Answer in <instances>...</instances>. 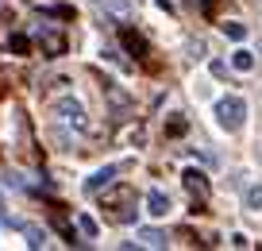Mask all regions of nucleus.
I'll return each instance as SVG.
<instances>
[{"label": "nucleus", "instance_id": "obj_1", "mask_svg": "<svg viewBox=\"0 0 262 251\" xmlns=\"http://www.w3.org/2000/svg\"><path fill=\"white\" fill-rule=\"evenodd\" d=\"M212 112H216V124H220L224 131H239L243 120H247V101L243 97H220Z\"/></svg>", "mask_w": 262, "mask_h": 251}, {"label": "nucleus", "instance_id": "obj_2", "mask_svg": "<svg viewBox=\"0 0 262 251\" xmlns=\"http://www.w3.org/2000/svg\"><path fill=\"white\" fill-rule=\"evenodd\" d=\"M54 112L62 116L66 124H74L77 131H85V128H89V120H85V108H81V101H74V97H62V101H54Z\"/></svg>", "mask_w": 262, "mask_h": 251}, {"label": "nucleus", "instance_id": "obj_3", "mask_svg": "<svg viewBox=\"0 0 262 251\" xmlns=\"http://www.w3.org/2000/svg\"><path fill=\"white\" fill-rule=\"evenodd\" d=\"M35 35H39L42 54L47 58H62L66 54V35L62 31H54V27H35Z\"/></svg>", "mask_w": 262, "mask_h": 251}, {"label": "nucleus", "instance_id": "obj_4", "mask_svg": "<svg viewBox=\"0 0 262 251\" xmlns=\"http://www.w3.org/2000/svg\"><path fill=\"white\" fill-rule=\"evenodd\" d=\"M181 182H185V189L196 197V205H205V201H208V178H205L201 170H193V166H189V170L181 174Z\"/></svg>", "mask_w": 262, "mask_h": 251}, {"label": "nucleus", "instance_id": "obj_5", "mask_svg": "<svg viewBox=\"0 0 262 251\" xmlns=\"http://www.w3.org/2000/svg\"><path fill=\"white\" fill-rule=\"evenodd\" d=\"M112 178H116V166H104V170L89 174V178H85V194H100V189H108Z\"/></svg>", "mask_w": 262, "mask_h": 251}, {"label": "nucleus", "instance_id": "obj_6", "mask_svg": "<svg viewBox=\"0 0 262 251\" xmlns=\"http://www.w3.org/2000/svg\"><path fill=\"white\" fill-rule=\"evenodd\" d=\"M120 39H123V47H127L135 58H147V39H143L139 31H131V27H120Z\"/></svg>", "mask_w": 262, "mask_h": 251}, {"label": "nucleus", "instance_id": "obj_7", "mask_svg": "<svg viewBox=\"0 0 262 251\" xmlns=\"http://www.w3.org/2000/svg\"><path fill=\"white\" fill-rule=\"evenodd\" d=\"M147 213L150 217H166V213H170V197H166L162 189H150L147 194Z\"/></svg>", "mask_w": 262, "mask_h": 251}, {"label": "nucleus", "instance_id": "obj_8", "mask_svg": "<svg viewBox=\"0 0 262 251\" xmlns=\"http://www.w3.org/2000/svg\"><path fill=\"white\" fill-rule=\"evenodd\" d=\"M16 228L27 236V247H47V232L42 228H35V224H16Z\"/></svg>", "mask_w": 262, "mask_h": 251}, {"label": "nucleus", "instance_id": "obj_9", "mask_svg": "<svg viewBox=\"0 0 262 251\" xmlns=\"http://www.w3.org/2000/svg\"><path fill=\"white\" fill-rule=\"evenodd\" d=\"M139 243H143V247H166V232H158V228H143Z\"/></svg>", "mask_w": 262, "mask_h": 251}, {"label": "nucleus", "instance_id": "obj_10", "mask_svg": "<svg viewBox=\"0 0 262 251\" xmlns=\"http://www.w3.org/2000/svg\"><path fill=\"white\" fill-rule=\"evenodd\" d=\"M231 66H235L239 73H251V70H254V54H251V50H243V47H239L235 54H231Z\"/></svg>", "mask_w": 262, "mask_h": 251}, {"label": "nucleus", "instance_id": "obj_11", "mask_svg": "<svg viewBox=\"0 0 262 251\" xmlns=\"http://www.w3.org/2000/svg\"><path fill=\"white\" fill-rule=\"evenodd\" d=\"M27 50H31V39H27L24 31L8 35V54H27Z\"/></svg>", "mask_w": 262, "mask_h": 251}, {"label": "nucleus", "instance_id": "obj_12", "mask_svg": "<svg viewBox=\"0 0 262 251\" xmlns=\"http://www.w3.org/2000/svg\"><path fill=\"white\" fill-rule=\"evenodd\" d=\"M185 128H189V120H185V116H170V120H166V136H170V139L185 136Z\"/></svg>", "mask_w": 262, "mask_h": 251}, {"label": "nucleus", "instance_id": "obj_13", "mask_svg": "<svg viewBox=\"0 0 262 251\" xmlns=\"http://www.w3.org/2000/svg\"><path fill=\"white\" fill-rule=\"evenodd\" d=\"M108 220H116V224H131V220H135V209L116 205V209H108Z\"/></svg>", "mask_w": 262, "mask_h": 251}, {"label": "nucleus", "instance_id": "obj_14", "mask_svg": "<svg viewBox=\"0 0 262 251\" xmlns=\"http://www.w3.org/2000/svg\"><path fill=\"white\" fill-rule=\"evenodd\" d=\"M131 197V189L127 186H120V189H112V194H104V209H116V205H123Z\"/></svg>", "mask_w": 262, "mask_h": 251}, {"label": "nucleus", "instance_id": "obj_15", "mask_svg": "<svg viewBox=\"0 0 262 251\" xmlns=\"http://www.w3.org/2000/svg\"><path fill=\"white\" fill-rule=\"evenodd\" d=\"M243 205H247L251 213H258V209H262V186H251V189H247V194H243Z\"/></svg>", "mask_w": 262, "mask_h": 251}, {"label": "nucleus", "instance_id": "obj_16", "mask_svg": "<svg viewBox=\"0 0 262 251\" xmlns=\"http://www.w3.org/2000/svg\"><path fill=\"white\" fill-rule=\"evenodd\" d=\"M224 35H228V39H235V43H243V39H247V27L235 24V20H228V24H224Z\"/></svg>", "mask_w": 262, "mask_h": 251}, {"label": "nucleus", "instance_id": "obj_17", "mask_svg": "<svg viewBox=\"0 0 262 251\" xmlns=\"http://www.w3.org/2000/svg\"><path fill=\"white\" fill-rule=\"evenodd\" d=\"M77 228H81V236H89V240L100 232V228H97V220H93L89 213H81V217H77Z\"/></svg>", "mask_w": 262, "mask_h": 251}, {"label": "nucleus", "instance_id": "obj_18", "mask_svg": "<svg viewBox=\"0 0 262 251\" xmlns=\"http://www.w3.org/2000/svg\"><path fill=\"white\" fill-rule=\"evenodd\" d=\"M231 243H235V247H251V240H247L243 232H235V236H231Z\"/></svg>", "mask_w": 262, "mask_h": 251}, {"label": "nucleus", "instance_id": "obj_19", "mask_svg": "<svg viewBox=\"0 0 262 251\" xmlns=\"http://www.w3.org/2000/svg\"><path fill=\"white\" fill-rule=\"evenodd\" d=\"M212 8H216V0H201V12H205V16H212Z\"/></svg>", "mask_w": 262, "mask_h": 251}, {"label": "nucleus", "instance_id": "obj_20", "mask_svg": "<svg viewBox=\"0 0 262 251\" xmlns=\"http://www.w3.org/2000/svg\"><path fill=\"white\" fill-rule=\"evenodd\" d=\"M0 224H8V217H4V194H0Z\"/></svg>", "mask_w": 262, "mask_h": 251}, {"label": "nucleus", "instance_id": "obj_21", "mask_svg": "<svg viewBox=\"0 0 262 251\" xmlns=\"http://www.w3.org/2000/svg\"><path fill=\"white\" fill-rule=\"evenodd\" d=\"M31 4H42V8H54V0H31Z\"/></svg>", "mask_w": 262, "mask_h": 251}, {"label": "nucleus", "instance_id": "obj_22", "mask_svg": "<svg viewBox=\"0 0 262 251\" xmlns=\"http://www.w3.org/2000/svg\"><path fill=\"white\" fill-rule=\"evenodd\" d=\"M254 4H262V0H254Z\"/></svg>", "mask_w": 262, "mask_h": 251}]
</instances>
